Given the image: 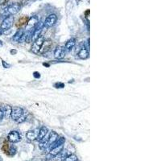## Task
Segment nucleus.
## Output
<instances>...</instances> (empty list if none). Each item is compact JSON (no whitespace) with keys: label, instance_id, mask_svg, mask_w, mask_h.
I'll return each instance as SVG.
<instances>
[{"label":"nucleus","instance_id":"15","mask_svg":"<svg viewBox=\"0 0 161 161\" xmlns=\"http://www.w3.org/2000/svg\"><path fill=\"white\" fill-rule=\"evenodd\" d=\"M77 158L76 155H71L67 156V157H65L63 161H77Z\"/></svg>","mask_w":161,"mask_h":161},{"label":"nucleus","instance_id":"2","mask_svg":"<svg viewBox=\"0 0 161 161\" xmlns=\"http://www.w3.org/2000/svg\"><path fill=\"white\" fill-rule=\"evenodd\" d=\"M24 110L22 108L19 107H14L11 109V116L13 120L15 121H18L19 119L21 118L22 116L24 115Z\"/></svg>","mask_w":161,"mask_h":161},{"label":"nucleus","instance_id":"16","mask_svg":"<svg viewBox=\"0 0 161 161\" xmlns=\"http://www.w3.org/2000/svg\"><path fill=\"white\" fill-rule=\"evenodd\" d=\"M3 116H4V114H3V110L2 109H0V121H2V119H3Z\"/></svg>","mask_w":161,"mask_h":161},{"label":"nucleus","instance_id":"4","mask_svg":"<svg viewBox=\"0 0 161 161\" xmlns=\"http://www.w3.org/2000/svg\"><path fill=\"white\" fill-rule=\"evenodd\" d=\"M65 56V48L63 46L57 47L54 52V57L57 59H62Z\"/></svg>","mask_w":161,"mask_h":161},{"label":"nucleus","instance_id":"10","mask_svg":"<svg viewBox=\"0 0 161 161\" xmlns=\"http://www.w3.org/2000/svg\"><path fill=\"white\" fill-rule=\"evenodd\" d=\"M78 57L80 58H82V59H86V58H88L89 57V51L88 49L85 48V47H83L80 50L79 53H78Z\"/></svg>","mask_w":161,"mask_h":161},{"label":"nucleus","instance_id":"3","mask_svg":"<svg viewBox=\"0 0 161 161\" xmlns=\"http://www.w3.org/2000/svg\"><path fill=\"white\" fill-rule=\"evenodd\" d=\"M7 139L9 140L10 142L11 143H17L19 141H20L21 140V136L19 133L18 131H12L10 132L8 135H7Z\"/></svg>","mask_w":161,"mask_h":161},{"label":"nucleus","instance_id":"7","mask_svg":"<svg viewBox=\"0 0 161 161\" xmlns=\"http://www.w3.org/2000/svg\"><path fill=\"white\" fill-rule=\"evenodd\" d=\"M58 140V135L54 132V131H52L51 134L49 135V139H48V143L49 144H53V143Z\"/></svg>","mask_w":161,"mask_h":161},{"label":"nucleus","instance_id":"13","mask_svg":"<svg viewBox=\"0 0 161 161\" xmlns=\"http://www.w3.org/2000/svg\"><path fill=\"white\" fill-rule=\"evenodd\" d=\"M75 40L74 39H71L66 43V44H65V49H67V50H71V49H73L74 45H75Z\"/></svg>","mask_w":161,"mask_h":161},{"label":"nucleus","instance_id":"5","mask_svg":"<svg viewBox=\"0 0 161 161\" xmlns=\"http://www.w3.org/2000/svg\"><path fill=\"white\" fill-rule=\"evenodd\" d=\"M13 24V17L11 16H9V17H7L6 19H5L4 20L2 23V24H1V28L3 29V30H7V29H9L10 27L12 26Z\"/></svg>","mask_w":161,"mask_h":161},{"label":"nucleus","instance_id":"11","mask_svg":"<svg viewBox=\"0 0 161 161\" xmlns=\"http://www.w3.org/2000/svg\"><path fill=\"white\" fill-rule=\"evenodd\" d=\"M48 133V129L46 127H42L39 131V133H38V136H37V140H42L44 138H45L46 135Z\"/></svg>","mask_w":161,"mask_h":161},{"label":"nucleus","instance_id":"8","mask_svg":"<svg viewBox=\"0 0 161 161\" xmlns=\"http://www.w3.org/2000/svg\"><path fill=\"white\" fill-rule=\"evenodd\" d=\"M62 149H63V144H59V145L54 147L52 149L50 154L52 155H58L59 153H61V152H62Z\"/></svg>","mask_w":161,"mask_h":161},{"label":"nucleus","instance_id":"6","mask_svg":"<svg viewBox=\"0 0 161 161\" xmlns=\"http://www.w3.org/2000/svg\"><path fill=\"white\" fill-rule=\"evenodd\" d=\"M57 21V16L55 15H50L45 20V25L47 27H52Z\"/></svg>","mask_w":161,"mask_h":161},{"label":"nucleus","instance_id":"14","mask_svg":"<svg viewBox=\"0 0 161 161\" xmlns=\"http://www.w3.org/2000/svg\"><path fill=\"white\" fill-rule=\"evenodd\" d=\"M23 35H24L23 31H19L18 33L15 34V36L13 37V40H15V41H16V42H19V40L21 39V37Z\"/></svg>","mask_w":161,"mask_h":161},{"label":"nucleus","instance_id":"1","mask_svg":"<svg viewBox=\"0 0 161 161\" xmlns=\"http://www.w3.org/2000/svg\"><path fill=\"white\" fill-rule=\"evenodd\" d=\"M44 42V37L43 36H40V37L35 40L33 44H32L31 51L34 53H38V52H40V49H41V47H42Z\"/></svg>","mask_w":161,"mask_h":161},{"label":"nucleus","instance_id":"12","mask_svg":"<svg viewBox=\"0 0 161 161\" xmlns=\"http://www.w3.org/2000/svg\"><path fill=\"white\" fill-rule=\"evenodd\" d=\"M36 131H28V132L27 133V135H26V136H27V139L30 140H36V139H37L39 131H38V132H36Z\"/></svg>","mask_w":161,"mask_h":161},{"label":"nucleus","instance_id":"17","mask_svg":"<svg viewBox=\"0 0 161 161\" xmlns=\"http://www.w3.org/2000/svg\"><path fill=\"white\" fill-rule=\"evenodd\" d=\"M2 45V41H0V46Z\"/></svg>","mask_w":161,"mask_h":161},{"label":"nucleus","instance_id":"9","mask_svg":"<svg viewBox=\"0 0 161 161\" xmlns=\"http://www.w3.org/2000/svg\"><path fill=\"white\" fill-rule=\"evenodd\" d=\"M27 22H28V18H27V16H23L21 18L19 19L18 22H17V24H16V27H21L23 26H24L27 24Z\"/></svg>","mask_w":161,"mask_h":161}]
</instances>
